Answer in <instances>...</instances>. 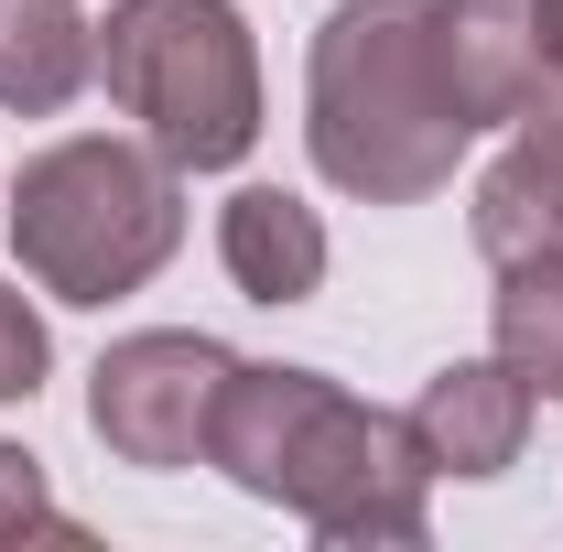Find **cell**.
I'll use <instances>...</instances> for the list:
<instances>
[]
</instances>
